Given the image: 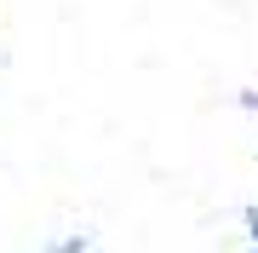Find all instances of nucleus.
<instances>
[{
	"label": "nucleus",
	"instance_id": "nucleus-2",
	"mask_svg": "<svg viewBox=\"0 0 258 253\" xmlns=\"http://www.w3.org/2000/svg\"><path fill=\"white\" fill-rule=\"evenodd\" d=\"M252 236H258V219H252Z\"/></svg>",
	"mask_w": 258,
	"mask_h": 253
},
{
	"label": "nucleus",
	"instance_id": "nucleus-1",
	"mask_svg": "<svg viewBox=\"0 0 258 253\" xmlns=\"http://www.w3.org/2000/svg\"><path fill=\"white\" fill-rule=\"evenodd\" d=\"M247 104H252V110H258V92H252V98H247Z\"/></svg>",
	"mask_w": 258,
	"mask_h": 253
}]
</instances>
